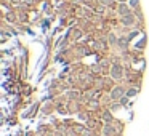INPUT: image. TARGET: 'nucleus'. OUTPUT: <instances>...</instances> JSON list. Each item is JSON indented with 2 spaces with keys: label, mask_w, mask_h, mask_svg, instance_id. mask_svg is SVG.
I'll use <instances>...</instances> for the list:
<instances>
[{
  "label": "nucleus",
  "mask_w": 149,
  "mask_h": 136,
  "mask_svg": "<svg viewBox=\"0 0 149 136\" xmlns=\"http://www.w3.org/2000/svg\"><path fill=\"white\" fill-rule=\"evenodd\" d=\"M109 40H111V43H117V39L114 37V34H111V35H109Z\"/></svg>",
  "instance_id": "9d476101"
},
{
  "label": "nucleus",
  "mask_w": 149,
  "mask_h": 136,
  "mask_svg": "<svg viewBox=\"0 0 149 136\" xmlns=\"http://www.w3.org/2000/svg\"><path fill=\"white\" fill-rule=\"evenodd\" d=\"M119 2H120V3H123V2H125V0H119Z\"/></svg>",
  "instance_id": "f8f14e48"
},
{
  "label": "nucleus",
  "mask_w": 149,
  "mask_h": 136,
  "mask_svg": "<svg viewBox=\"0 0 149 136\" xmlns=\"http://www.w3.org/2000/svg\"><path fill=\"white\" fill-rule=\"evenodd\" d=\"M125 94H127V93L123 91L122 87H116V88L112 90V93H111V98H112L114 101H119V99H122Z\"/></svg>",
  "instance_id": "f257e3e1"
},
{
  "label": "nucleus",
  "mask_w": 149,
  "mask_h": 136,
  "mask_svg": "<svg viewBox=\"0 0 149 136\" xmlns=\"http://www.w3.org/2000/svg\"><path fill=\"white\" fill-rule=\"evenodd\" d=\"M122 23L125 24V26H133V24H135V16H133V13L122 16Z\"/></svg>",
  "instance_id": "7ed1b4c3"
},
{
  "label": "nucleus",
  "mask_w": 149,
  "mask_h": 136,
  "mask_svg": "<svg viewBox=\"0 0 149 136\" xmlns=\"http://www.w3.org/2000/svg\"><path fill=\"white\" fill-rule=\"evenodd\" d=\"M119 15L120 16H125V15H130L132 13V10H130V7L128 5H125V3H120V7H119Z\"/></svg>",
  "instance_id": "39448f33"
},
{
  "label": "nucleus",
  "mask_w": 149,
  "mask_h": 136,
  "mask_svg": "<svg viewBox=\"0 0 149 136\" xmlns=\"http://www.w3.org/2000/svg\"><path fill=\"white\" fill-rule=\"evenodd\" d=\"M103 119H104V122H106V123H112V115H111V112H109V110H104Z\"/></svg>",
  "instance_id": "423d86ee"
},
{
  "label": "nucleus",
  "mask_w": 149,
  "mask_h": 136,
  "mask_svg": "<svg viewBox=\"0 0 149 136\" xmlns=\"http://www.w3.org/2000/svg\"><path fill=\"white\" fill-rule=\"evenodd\" d=\"M114 135H116V128H114L111 123H107L103 128V136H114Z\"/></svg>",
  "instance_id": "20e7f679"
},
{
  "label": "nucleus",
  "mask_w": 149,
  "mask_h": 136,
  "mask_svg": "<svg viewBox=\"0 0 149 136\" xmlns=\"http://www.w3.org/2000/svg\"><path fill=\"white\" fill-rule=\"evenodd\" d=\"M136 93H138V88H128V90H127V96H128V98L135 96Z\"/></svg>",
  "instance_id": "0eeeda50"
},
{
  "label": "nucleus",
  "mask_w": 149,
  "mask_h": 136,
  "mask_svg": "<svg viewBox=\"0 0 149 136\" xmlns=\"http://www.w3.org/2000/svg\"><path fill=\"white\" fill-rule=\"evenodd\" d=\"M127 101H128V96L125 94V96H123L122 99H120V103H122V104H127Z\"/></svg>",
  "instance_id": "9b49d317"
},
{
  "label": "nucleus",
  "mask_w": 149,
  "mask_h": 136,
  "mask_svg": "<svg viewBox=\"0 0 149 136\" xmlns=\"http://www.w3.org/2000/svg\"><path fill=\"white\" fill-rule=\"evenodd\" d=\"M100 2H101L103 5H111V3L114 2V0H100Z\"/></svg>",
  "instance_id": "1a4fd4ad"
},
{
  "label": "nucleus",
  "mask_w": 149,
  "mask_h": 136,
  "mask_svg": "<svg viewBox=\"0 0 149 136\" xmlns=\"http://www.w3.org/2000/svg\"><path fill=\"white\" fill-rule=\"evenodd\" d=\"M111 75H112L114 78H117L119 80L120 77H122V66H112V69H111Z\"/></svg>",
  "instance_id": "f03ea898"
},
{
  "label": "nucleus",
  "mask_w": 149,
  "mask_h": 136,
  "mask_svg": "<svg viewBox=\"0 0 149 136\" xmlns=\"http://www.w3.org/2000/svg\"><path fill=\"white\" fill-rule=\"evenodd\" d=\"M119 46H120V48H127V40L125 39H120L119 40Z\"/></svg>",
  "instance_id": "6e6552de"
}]
</instances>
